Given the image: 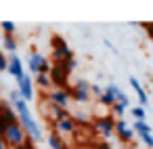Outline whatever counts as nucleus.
<instances>
[{
  "label": "nucleus",
  "mask_w": 153,
  "mask_h": 149,
  "mask_svg": "<svg viewBox=\"0 0 153 149\" xmlns=\"http://www.w3.org/2000/svg\"><path fill=\"white\" fill-rule=\"evenodd\" d=\"M7 72H9L11 76H15L17 80L23 76V63H21V59H19L17 55H11V59H9V65H7Z\"/></svg>",
  "instance_id": "nucleus-10"
},
{
  "label": "nucleus",
  "mask_w": 153,
  "mask_h": 149,
  "mask_svg": "<svg viewBox=\"0 0 153 149\" xmlns=\"http://www.w3.org/2000/svg\"><path fill=\"white\" fill-rule=\"evenodd\" d=\"M124 109H126V107H124L122 103H115V105H113V113H117V115H122V113H124Z\"/></svg>",
  "instance_id": "nucleus-23"
},
{
  "label": "nucleus",
  "mask_w": 153,
  "mask_h": 149,
  "mask_svg": "<svg viewBox=\"0 0 153 149\" xmlns=\"http://www.w3.org/2000/svg\"><path fill=\"white\" fill-rule=\"evenodd\" d=\"M94 149H111V147H109V145H107V143H99V145H97V147H94Z\"/></svg>",
  "instance_id": "nucleus-27"
},
{
  "label": "nucleus",
  "mask_w": 153,
  "mask_h": 149,
  "mask_svg": "<svg viewBox=\"0 0 153 149\" xmlns=\"http://www.w3.org/2000/svg\"><path fill=\"white\" fill-rule=\"evenodd\" d=\"M115 132H117V136H120L122 141H126V143H130L132 136H134V128H128L124 120L115 122Z\"/></svg>",
  "instance_id": "nucleus-11"
},
{
  "label": "nucleus",
  "mask_w": 153,
  "mask_h": 149,
  "mask_svg": "<svg viewBox=\"0 0 153 149\" xmlns=\"http://www.w3.org/2000/svg\"><path fill=\"white\" fill-rule=\"evenodd\" d=\"M48 99H51V103L53 105H59V107H67V103H69V92L65 90V88H55L51 95H48Z\"/></svg>",
  "instance_id": "nucleus-7"
},
{
  "label": "nucleus",
  "mask_w": 153,
  "mask_h": 149,
  "mask_svg": "<svg viewBox=\"0 0 153 149\" xmlns=\"http://www.w3.org/2000/svg\"><path fill=\"white\" fill-rule=\"evenodd\" d=\"M88 95H90V84H88L86 80H78L69 97H74V99L80 101V103H86V101H88Z\"/></svg>",
  "instance_id": "nucleus-5"
},
{
  "label": "nucleus",
  "mask_w": 153,
  "mask_h": 149,
  "mask_svg": "<svg viewBox=\"0 0 153 149\" xmlns=\"http://www.w3.org/2000/svg\"><path fill=\"white\" fill-rule=\"evenodd\" d=\"M90 90H92L94 95H103V88H101L99 84H92V86H90Z\"/></svg>",
  "instance_id": "nucleus-25"
},
{
  "label": "nucleus",
  "mask_w": 153,
  "mask_h": 149,
  "mask_svg": "<svg viewBox=\"0 0 153 149\" xmlns=\"http://www.w3.org/2000/svg\"><path fill=\"white\" fill-rule=\"evenodd\" d=\"M94 130L101 132L103 136H109V134L115 130V122H113L111 118H99V120L94 122Z\"/></svg>",
  "instance_id": "nucleus-9"
},
{
  "label": "nucleus",
  "mask_w": 153,
  "mask_h": 149,
  "mask_svg": "<svg viewBox=\"0 0 153 149\" xmlns=\"http://www.w3.org/2000/svg\"><path fill=\"white\" fill-rule=\"evenodd\" d=\"M107 90H109V92H113V95H117V92H120V88H117V84H113V82H111V84L107 86Z\"/></svg>",
  "instance_id": "nucleus-26"
},
{
  "label": "nucleus",
  "mask_w": 153,
  "mask_h": 149,
  "mask_svg": "<svg viewBox=\"0 0 153 149\" xmlns=\"http://www.w3.org/2000/svg\"><path fill=\"white\" fill-rule=\"evenodd\" d=\"M115 103H122L124 107H128V97H126V92H122V90H120V92L115 95Z\"/></svg>",
  "instance_id": "nucleus-21"
},
{
  "label": "nucleus",
  "mask_w": 153,
  "mask_h": 149,
  "mask_svg": "<svg viewBox=\"0 0 153 149\" xmlns=\"http://www.w3.org/2000/svg\"><path fill=\"white\" fill-rule=\"evenodd\" d=\"M74 122H78V124H88V118H86V115H82V113H78V115L74 118Z\"/></svg>",
  "instance_id": "nucleus-24"
},
{
  "label": "nucleus",
  "mask_w": 153,
  "mask_h": 149,
  "mask_svg": "<svg viewBox=\"0 0 153 149\" xmlns=\"http://www.w3.org/2000/svg\"><path fill=\"white\" fill-rule=\"evenodd\" d=\"M44 61H46L44 55H40V53H32V55H30V61H27L30 72H32V74H38V69H40V65H42Z\"/></svg>",
  "instance_id": "nucleus-12"
},
{
  "label": "nucleus",
  "mask_w": 153,
  "mask_h": 149,
  "mask_svg": "<svg viewBox=\"0 0 153 149\" xmlns=\"http://www.w3.org/2000/svg\"><path fill=\"white\" fill-rule=\"evenodd\" d=\"M0 136L4 139V143H9V145H13V147H21V145L25 143V132H23V128H21L19 122L9 124L7 130L0 134Z\"/></svg>",
  "instance_id": "nucleus-2"
},
{
  "label": "nucleus",
  "mask_w": 153,
  "mask_h": 149,
  "mask_svg": "<svg viewBox=\"0 0 153 149\" xmlns=\"http://www.w3.org/2000/svg\"><path fill=\"white\" fill-rule=\"evenodd\" d=\"M48 145H51L53 149H67V147H65V143L57 136V132H53V134L48 136Z\"/></svg>",
  "instance_id": "nucleus-15"
},
{
  "label": "nucleus",
  "mask_w": 153,
  "mask_h": 149,
  "mask_svg": "<svg viewBox=\"0 0 153 149\" xmlns=\"http://www.w3.org/2000/svg\"><path fill=\"white\" fill-rule=\"evenodd\" d=\"M2 44H4V48H7V51H11V53L15 55V48H17V42H15V38H13V36H4V40H2Z\"/></svg>",
  "instance_id": "nucleus-17"
},
{
  "label": "nucleus",
  "mask_w": 153,
  "mask_h": 149,
  "mask_svg": "<svg viewBox=\"0 0 153 149\" xmlns=\"http://www.w3.org/2000/svg\"><path fill=\"white\" fill-rule=\"evenodd\" d=\"M53 55H55L57 63H63V61L74 59V55H71L69 46L65 44V40H63L61 36H55V38H53Z\"/></svg>",
  "instance_id": "nucleus-3"
},
{
  "label": "nucleus",
  "mask_w": 153,
  "mask_h": 149,
  "mask_svg": "<svg viewBox=\"0 0 153 149\" xmlns=\"http://www.w3.org/2000/svg\"><path fill=\"white\" fill-rule=\"evenodd\" d=\"M7 65H9V59L0 53V72H7Z\"/></svg>",
  "instance_id": "nucleus-22"
},
{
  "label": "nucleus",
  "mask_w": 153,
  "mask_h": 149,
  "mask_svg": "<svg viewBox=\"0 0 153 149\" xmlns=\"http://www.w3.org/2000/svg\"><path fill=\"white\" fill-rule=\"evenodd\" d=\"M0 149H7V143H4V139L0 136Z\"/></svg>",
  "instance_id": "nucleus-28"
},
{
  "label": "nucleus",
  "mask_w": 153,
  "mask_h": 149,
  "mask_svg": "<svg viewBox=\"0 0 153 149\" xmlns=\"http://www.w3.org/2000/svg\"><path fill=\"white\" fill-rule=\"evenodd\" d=\"M101 103H103V105L113 107V105H115V95H113V92H109V90L105 88V90H103V95H101Z\"/></svg>",
  "instance_id": "nucleus-14"
},
{
  "label": "nucleus",
  "mask_w": 153,
  "mask_h": 149,
  "mask_svg": "<svg viewBox=\"0 0 153 149\" xmlns=\"http://www.w3.org/2000/svg\"><path fill=\"white\" fill-rule=\"evenodd\" d=\"M55 126H57V130H59V132H67V134L76 130V122H74V118H65V120H59V122H57Z\"/></svg>",
  "instance_id": "nucleus-13"
},
{
  "label": "nucleus",
  "mask_w": 153,
  "mask_h": 149,
  "mask_svg": "<svg viewBox=\"0 0 153 149\" xmlns=\"http://www.w3.org/2000/svg\"><path fill=\"white\" fill-rule=\"evenodd\" d=\"M17 84H19V92H21V99L27 103V101H32L34 99V86H32V78L27 76V74H23L19 80H17Z\"/></svg>",
  "instance_id": "nucleus-4"
},
{
  "label": "nucleus",
  "mask_w": 153,
  "mask_h": 149,
  "mask_svg": "<svg viewBox=\"0 0 153 149\" xmlns=\"http://www.w3.org/2000/svg\"><path fill=\"white\" fill-rule=\"evenodd\" d=\"M51 109H53V118H55L57 122H59V120H65V118H69V115H67V111H65L63 107H59V105H53Z\"/></svg>",
  "instance_id": "nucleus-16"
},
{
  "label": "nucleus",
  "mask_w": 153,
  "mask_h": 149,
  "mask_svg": "<svg viewBox=\"0 0 153 149\" xmlns=\"http://www.w3.org/2000/svg\"><path fill=\"white\" fill-rule=\"evenodd\" d=\"M0 28L4 30V36H13V34H15V23H13V21H2V23H0Z\"/></svg>",
  "instance_id": "nucleus-18"
},
{
  "label": "nucleus",
  "mask_w": 153,
  "mask_h": 149,
  "mask_svg": "<svg viewBox=\"0 0 153 149\" xmlns=\"http://www.w3.org/2000/svg\"><path fill=\"white\" fill-rule=\"evenodd\" d=\"M9 97H11V103H13V107H15L17 115H19V124H21L23 132L30 134V139L36 141V143L42 141V130H40L38 122L32 118V113H30V109H27V103L21 99V92H19V90H11Z\"/></svg>",
  "instance_id": "nucleus-1"
},
{
  "label": "nucleus",
  "mask_w": 153,
  "mask_h": 149,
  "mask_svg": "<svg viewBox=\"0 0 153 149\" xmlns=\"http://www.w3.org/2000/svg\"><path fill=\"white\" fill-rule=\"evenodd\" d=\"M36 82L42 86V88H48L53 82H51V76H44V74H38V78H36Z\"/></svg>",
  "instance_id": "nucleus-19"
},
{
  "label": "nucleus",
  "mask_w": 153,
  "mask_h": 149,
  "mask_svg": "<svg viewBox=\"0 0 153 149\" xmlns=\"http://www.w3.org/2000/svg\"><path fill=\"white\" fill-rule=\"evenodd\" d=\"M132 115L136 118V122H145V115H147V113H145V107H140V105L134 107V109H132Z\"/></svg>",
  "instance_id": "nucleus-20"
},
{
  "label": "nucleus",
  "mask_w": 153,
  "mask_h": 149,
  "mask_svg": "<svg viewBox=\"0 0 153 149\" xmlns=\"http://www.w3.org/2000/svg\"><path fill=\"white\" fill-rule=\"evenodd\" d=\"M51 82H55L59 88H63L65 86V82H67V69L61 65V63H57V65H53L51 67Z\"/></svg>",
  "instance_id": "nucleus-6"
},
{
  "label": "nucleus",
  "mask_w": 153,
  "mask_h": 149,
  "mask_svg": "<svg viewBox=\"0 0 153 149\" xmlns=\"http://www.w3.org/2000/svg\"><path fill=\"white\" fill-rule=\"evenodd\" d=\"M134 132H138V134H140V139H143V143H145L147 147H153L151 126H149L147 122H134Z\"/></svg>",
  "instance_id": "nucleus-8"
}]
</instances>
